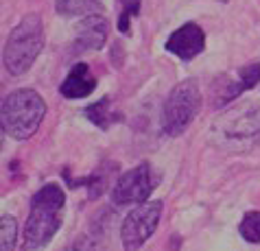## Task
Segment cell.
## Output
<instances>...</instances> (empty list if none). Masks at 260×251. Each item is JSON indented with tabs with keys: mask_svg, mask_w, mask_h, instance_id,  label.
I'll return each instance as SVG.
<instances>
[{
	"mask_svg": "<svg viewBox=\"0 0 260 251\" xmlns=\"http://www.w3.org/2000/svg\"><path fill=\"white\" fill-rule=\"evenodd\" d=\"M210 140L225 151H247L260 145V103L247 100L219 114L210 125Z\"/></svg>",
	"mask_w": 260,
	"mask_h": 251,
	"instance_id": "6da1fadb",
	"label": "cell"
},
{
	"mask_svg": "<svg viewBox=\"0 0 260 251\" xmlns=\"http://www.w3.org/2000/svg\"><path fill=\"white\" fill-rule=\"evenodd\" d=\"M63 207H66V195L61 186L46 184L35 192L24 227L26 249H44L53 240L63 223Z\"/></svg>",
	"mask_w": 260,
	"mask_h": 251,
	"instance_id": "7a4b0ae2",
	"label": "cell"
},
{
	"mask_svg": "<svg viewBox=\"0 0 260 251\" xmlns=\"http://www.w3.org/2000/svg\"><path fill=\"white\" fill-rule=\"evenodd\" d=\"M44 26H42V18L38 13H28L20 20V24L13 26L9 38L5 42L3 50V63L7 73L13 77H22L31 70L35 59L40 57L42 48H44Z\"/></svg>",
	"mask_w": 260,
	"mask_h": 251,
	"instance_id": "3957f363",
	"label": "cell"
},
{
	"mask_svg": "<svg viewBox=\"0 0 260 251\" xmlns=\"http://www.w3.org/2000/svg\"><path fill=\"white\" fill-rule=\"evenodd\" d=\"M46 116V103L35 90L20 88L3 100V129L13 140H28Z\"/></svg>",
	"mask_w": 260,
	"mask_h": 251,
	"instance_id": "277c9868",
	"label": "cell"
},
{
	"mask_svg": "<svg viewBox=\"0 0 260 251\" xmlns=\"http://www.w3.org/2000/svg\"><path fill=\"white\" fill-rule=\"evenodd\" d=\"M201 110V92L194 79H184L173 85L162 107V129L166 135L177 138L192 125Z\"/></svg>",
	"mask_w": 260,
	"mask_h": 251,
	"instance_id": "5b68a950",
	"label": "cell"
},
{
	"mask_svg": "<svg viewBox=\"0 0 260 251\" xmlns=\"http://www.w3.org/2000/svg\"><path fill=\"white\" fill-rule=\"evenodd\" d=\"M162 210H164L162 201H144V203H138V207H134L125 217L120 227L122 247L129 251L140 249L155 234L162 219Z\"/></svg>",
	"mask_w": 260,
	"mask_h": 251,
	"instance_id": "8992f818",
	"label": "cell"
},
{
	"mask_svg": "<svg viewBox=\"0 0 260 251\" xmlns=\"http://www.w3.org/2000/svg\"><path fill=\"white\" fill-rule=\"evenodd\" d=\"M160 184V177L155 175L153 166L149 162L138 164L136 168L127 170L112 190V201L116 205H132V203H144L153 195V190Z\"/></svg>",
	"mask_w": 260,
	"mask_h": 251,
	"instance_id": "52a82bcc",
	"label": "cell"
},
{
	"mask_svg": "<svg viewBox=\"0 0 260 251\" xmlns=\"http://www.w3.org/2000/svg\"><path fill=\"white\" fill-rule=\"evenodd\" d=\"M206 48V33L197 22H186L166 40V50L182 61H192Z\"/></svg>",
	"mask_w": 260,
	"mask_h": 251,
	"instance_id": "ba28073f",
	"label": "cell"
},
{
	"mask_svg": "<svg viewBox=\"0 0 260 251\" xmlns=\"http://www.w3.org/2000/svg\"><path fill=\"white\" fill-rule=\"evenodd\" d=\"M107 33H110V22H107V18L99 16V13H90V16H85L81 22L77 24L72 48H75V53L101 50L107 42Z\"/></svg>",
	"mask_w": 260,
	"mask_h": 251,
	"instance_id": "9c48e42d",
	"label": "cell"
},
{
	"mask_svg": "<svg viewBox=\"0 0 260 251\" xmlns=\"http://www.w3.org/2000/svg\"><path fill=\"white\" fill-rule=\"evenodd\" d=\"M94 90H96V77L92 75L88 63H83V61L75 63V66L70 68L68 77L63 79V83L59 88L63 98H85Z\"/></svg>",
	"mask_w": 260,
	"mask_h": 251,
	"instance_id": "30bf717a",
	"label": "cell"
},
{
	"mask_svg": "<svg viewBox=\"0 0 260 251\" xmlns=\"http://www.w3.org/2000/svg\"><path fill=\"white\" fill-rule=\"evenodd\" d=\"M85 118L90 120V123H94L99 129H103L107 131L114 123H120L122 116L112 107V98H101L96 103H92L88 110H85Z\"/></svg>",
	"mask_w": 260,
	"mask_h": 251,
	"instance_id": "8fae6325",
	"label": "cell"
},
{
	"mask_svg": "<svg viewBox=\"0 0 260 251\" xmlns=\"http://www.w3.org/2000/svg\"><path fill=\"white\" fill-rule=\"evenodd\" d=\"M55 9L63 18H77V16H90L101 9V0H57Z\"/></svg>",
	"mask_w": 260,
	"mask_h": 251,
	"instance_id": "7c38bea8",
	"label": "cell"
},
{
	"mask_svg": "<svg viewBox=\"0 0 260 251\" xmlns=\"http://www.w3.org/2000/svg\"><path fill=\"white\" fill-rule=\"evenodd\" d=\"M238 234H241L243 240L251 242V245H258L260 242V212H247L243 217V221L238 223Z\"/></svg>",
	"mask_w": 260,
	"mask_h": 251,
	"instance_id": "4fadbf2b",
	"label": "cell"
},
{
	"mask_svg": "<svg viewBox=\"0 0 260 251\" xmlns=\"http://www.w3.org/2000/svg\"><path fill=\"white\" fill-rule=\"evenodd\" d=\"M118 5L122 9L118 18V28H120V33H129V22H132V18L140 16L142 0H118Z\"/></svg>",
	"mask_w": 260,
	"mask_h": 251,
	"instance_id": "5bb4252c",
	"label": "cell"
},
{
	"mask_svg": "<svg viewBox=\"0 0 260 251\" xmlns=\"http://www.w3.org/2000/svg\"><path fill=\"white\" fill-rule=\"evenodd\" d=\"M18 240V223L11 214H3V236H0V245L3 251H11Z\"/></svg>",
	"mask_w": 260,
	"mask_h": 251,
	"instance_id": "9a60e30c",
	"label": "cell"
},
{
	"mask_svg": "<svg viewBox=\"0 0 260 251\" xmlns=\"http://www.w3.org/2000/svg\"><path fill=\"white\" fill-rule=\"evenodd\" d=\"M238 81H241L243 90H251L256 83H260V63H249L238 70Z\"/></svg>",
	"mask_w": 260,
	"mask_h": 251,
	"instance_id": "2e32d148",
	"label": "cell"
},
{
	"mask_svg": "<svg viewBox=\"0 0 260 251\" xmlns=\"http://www.w3.org/2000/svg\"><path fill=\"white\" fill-rule=\"evenodd\" d=\"M221 3H228V0H221Z\"/></svg>",
	"mask_w": 260,
	"mask_h": 251,
	"instance_id": "e0dca14e",
	"label": "cell"
}]
</instances>
